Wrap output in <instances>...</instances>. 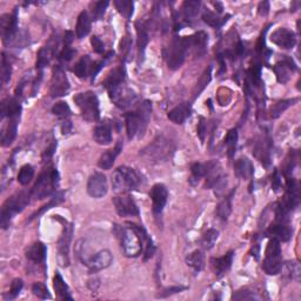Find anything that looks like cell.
<instances>
[{"label": "cell", "mask_w": 301, "mask_h": 301, "mask_svg": "<svg viewBox=\"0 0 301 301\" xmlns=\"http://www.w3.org/2000/svg\"><path fill=\"white\" fill-rule=\"evenodd\" d=\"M114 233L120 240L124 253L130 258H136L142 252L145 254L144 260L153 256L156 246L142 226L132 223H128L127 226L114 225Z\"/></svg>", "instance_id": "obj_1"}, {"label": "cell", "mask_w": 301, "mask_h": 301, "mask_svg": "<svg viewBox=\"0 0 301 301\" xmlns=\"http://www.w3.org/2000/svg\"><path fill=\"white\" fill-rule=\"evenodd\" d=\"M150 114H152V102L148 100H145L133 112L125 114L128 139L132 140L136 137L141 138L144 136L148 126Z\"/></svg>", "instance_id": "obj_2"}, {"label": "cell", "mask_w": 301, "mask_h": 301, "mask_svg": "<svg viewBox=\"0 0 301 301\" xmlns=\"http://www.w3.org/2000/svg\"><path fill=\"white\" fill-rule=\"evenodd\" d=\"M59 185V172L53 166L44 169L38 177L31 194L35 199H45L57 191Z\"/></svg>", "instance_id": "obj_3"}, {"label": "cell", "mask_w": 301, "mask_h": 301, "mask_svg": "<svg viewBox=\"0 0 301 301\" xmlns=\"http://www.w3.org/2000/svg\"><path fill=\"white\" fill-rule=\"evenodd\" d=\"M32 194L26 191L17 192L10 197L2 207V214H0V225L3 228H6L10 225L11 220L18 213H20L27 205L30 204V198Z\"/></svg>", "instance_id": "obj_4"}, {"label": "cell", "mask_w": 301, "mask_h": 301, "mask_svg": "<svg viewBox=\"0 0 301 301\" xmlns=\"http://www.w3.org/2000/svg\"><path fill=\"white\" fill-rule=\"evenodd\" d=\"M140 184V178L136 172V169L127 167V166H120L112 176L113 191L117 193H126L136 189Z\"/></svg>", "instance_id": "obj_5"}, {"label": "cell", "mask_w": 301, "mask_h": 301, "mask_svg": "<svg viewBox=\"0 0 301 301\" xmlns=\"http://www.w3.org/2000/svg\"><path fill=\"white\" fill-rule=\"evenodd\" d=\"M189 51L188 37H174L165 50V59L169 70L176 71L184 64L186 54Z\"/></svg>", "instance_id": "obj_6"}, {"label": "cell", "mask_w": 301, "mask_h": 301, "mask_svg": "<svg viewBox=\"0 0 301 301\" xmlns=\"http://www.w3.org/2000/svg\"><path fill=\"white\" fill-rule=\"evenodd\" d=\"M74 102L80 110L82 118L86 121L93 122L98 121L100 118V111H99V100L96 93L87 91V92L78 93L74 97Z\"/></svg>", "instance_id": "obj_7"}, {"label": "cell", "mask_w": 301, "mask_h": 301, "mask_svg": "<svg viewBox=\"0 0 301 301\" xmlns=\"http://www.w3.org/2000/svg\"><path fill=\"white\" fill-rule=\"evenodd\" d=\"M174 149L176 148H174L171 140L166 139L164 137H158L152 144L142 150V156L152 161L162 162L171 159Z\"/></svg>", "instance_id": "obj_8"}, {"label": "cell", "mask_w": 301, "mask_h": 301, "mask_svg": "<svg viewBox=\"0 0 301 301\" xmlns=\"http://www.w3.org/2000/svg\"><path fill=\"white\" fill-rule=\"evenodd\" d=\"M281 267H283V261H281L280 241L272 238L268 241L266 252H265L263 269L269 275H276L280 273Z\"/></svg>", "instance_id": "obj_9"}, {"label": "cell", "mask_w": 301, "mask_h": 301, "mask_svg": "<svg viewBox=\"0 0 301 301\" xmlns=\"http://www.w3.org/2000/svg\"><path fill=\"white\" fill-rule=\"evenodd\" d=\"M206 165V187L214 188L218 191H223L227 185V177L223 172V168L219 162L209 161Z\"/></svg>", "instance_id": "obj_10"}, {"label": "cell", "mask_w": 301, "mask_h": 301, "mask_svg": "<svg viewBox=\"0 0 301 301\" xmlns=\"http://www.w3.org/2000/svg\"><path fill=\"white\" fill-rule=\"evenodd\" d=\"M107 91L113 104L121 110L130 107L131 105H133V102L136 101L137 99V94L134 93V91L126 86L125 82L116 87H112V89H110Z\"/></svg>", "instance_id": "obj_11"}, {"label": "cell", "mask_w": 301, "mask_h": 301, "mask_svg": "<svg viewBox=\"0 0 301 301\" xmlns=\"http://www.w3.org/2000/svg\"><path fill=\"white\" fill-rule=\"evenodd\" d=\"M70 87H71L70 81L69 79H67L62 67L60 65L55 66L53 69L52 81H51V89H50L51 97L57 98V97L66 96V94L69 93Z\"/></svg>", "instance_id": "obj_12"}, {"label": "cell", "mask_w": 301, "mask_h": 301, "mask_svg": "<svg viewBox=\"0 0 301 301\" xmlns=\"http://www.w3.org/2000/svg\"><path fill=\"white\" fill-rule=\"evenodd\" d=\"M73 235V227L72 225L65 224L64 232L59 239L58 243V255L59 263L61 266H69L70 265V244L72 240Z\"/></svg>", "instance_id": "obj_13"}, {"label": "cell", "mask_w": 301, "mask_h": 301, "mask_svg": "<svg viewBox=\"0 0 301 301\" xmlns=\"http://www.w3.org/2000/svg\"><path fill=\"white\" fill-rule=\"evenodd\" d=\"M109 185L107 179L102 173L96 172L89 178L87 181V193L92 198H102L107 194Z\"/></svg>", "instance_id": "obj_14"}, {"label": "cell", "mask_w": 301, "mask_h": 301, "mask_svg": "<svg viewBox=\"0 0 301 301\" xmlns=\"http://www.w3.org/2000/svg\"><path fill=\"white\" fill-rule=\"evenodd\" d=\"M149 197L152 199V209L156 217L161 216L164 207L167 203L168 191L164 184H156L150 189Z\"/></svg>", "instance_id": "obj_15"}, {"label": "cell", "mask_w": 301, "mask_h": 301, "mask_svg": "<svg viewBox=\"0 0 301 301\" xmlns=\"http://www.w3.org/2000/svg\"><path fill=\"white\" fill-rule=\"evenodd\" d=\"M113 204L116 206L117 213L120 217H136L139 216V208L132 198L127 194H122L113 198Z\"/></svg>", "instance_id": "obj_16"}, {"label": "cell", "mask_w": 301, "mask_h": 301, "mask_svg": "<svg viewBox=\"0 0 301 301\" xmlns=\"http://www.w3.org/2000/svg\"><path fill=\"white\" fill-rule=\"evenodd\" d=\"M113 261L112 253L109 249H102V251L96 253L91 256L90 260L87 261L85 266L89 267L91 273H97L101 269L107 268Z\"/></svg>", "instance_id": "obj_17"}, {"label": "cell", "mask_w": 301, "mask_h": 301, "mask_svg": "<svg viewBox=\"0 0 301 301\" xmlns=\"http://www.w3.org/2000/svg\"><path fill=\"white\" fill-rule=\"evenodd\" d=\"M271 40L273 44H275L276 46L281 47V49L290 50L295 46L296 35L293 31L280 27V29L275 30L274 32L272 33Z\"/></svg>", "instance_id": "obj_18"}, {"label": "cell", "mask_w": 301, "mask_h": 301, "mask_svg": "<svg viewBox=\"0 0 301 301\" xmlns=\"http://www.w3.org/2000/svg\"><path fill=\"white\" fill-rule=\"evenodd\" d=\"M0 27H2V34L4 42H10L13 40L18 29L17 11L13 14H4L0 19Z\"/></svg>", "instance_id": "obj_19"}, {"label": "cell", "mask_w": 301, "mask_h": 301, "mask_svg": "<svg viewBox=\"0 0 301 301\" xmlns=\"http://www.w3.org/2000/svg\"><path fill=\"white\" fill-rule=\"evenodd\" d=\"M274 72L276 74V79L281 84H286L291 78V72H295L298 70L295 62L291 58H285L284 60L276 62L274 66Z\"/></svg>", "instance_id": "obj_20"}, {"label": "cell", "mask_w": 301, "mask_h": 301, "mask_svg": "<svg viewBox=\"0 0 301 301\" xmlns=\"http://www.w3.org/2000/svg\"><path fill=\"white\" fill-rule=\"evenodd\" d=\"M267 234L274 238V239H278L279 241H288L292 236V231L286 221L275 220V224H273L268 227Z\"/></svg>", "instance_id": "obj_21"}, {"label": "cell", "mask_w": 301, "mask_h": 301, "mask_svg": "<svg viewBox=\"0 0 301 301\" xmlns=\"http://www.w3.org/2000/svg\"><path fill=\"white\" fill-rule=\"evenodd\" d=\"M191 104L187 101L181 102L180 105H178L177 107L171 110L167 114L169 120L177 125H181L187 120V118L191 116Z\"/></svg>", "instance_id": "obj_22"}, {"label": "cell", "mask_w": 301, "mask_h": 301, "mask_svg": "<svg viewBox=\"0 0 301 301\" xmlns=\"http://www.w3.org/2000/svg\"><path fill=\"white\" fill-rule=\"evenodd\" d=\"M93 138L99 145H110L112 142V126L110 122L105 121L97 125L93 132Z\"/></svg>", "instance_id": "obj_23"}, {"label": "cell", "mask_w": 301, "mask_h": 301, "mask_svg": "<svg viewBox=\"0 0 301 301\" xmlns=\"http://www.w3.org/2000/svg\"><path fill=\"white\" fill-rule=\"evenodd\" d=\"M47 248L40 241L34 243L32 246L26 251V258L34 264H44L46 260Z\"/></svg>", "instance_id": "obj_24"}, {"label": "cell", "mask_w": 301, "mask_h": 301, "mask_svg": "<svg viewBox=\"0 0 301 301\" xmlns=\"http://www.w3.org/2000/svg\"><path fill=\"white\" fill-rule=\"evenodd\" d=\"M207 41H208V35L206 34L204 31H200V32L188 37L189 50H193L194 53H196L197 55L204 54L206 51Z\"/></svg>", "instance_id": "obj_25"}, {"label": "cell", "mask_w": 301, "mask_h": 301, "mask_svg": "<svg viewBox=\"0 0 301 301\" xmlns=\"http://www.w3.org/2000/svg\"><path fill=\"white\" fill-rule=\"evenodd\" d=\"M122 149V144L121 141H119L118 144L116 145V147H114L113 149H109L106 150V152L102 154V156L100 157V159H99L98 161V166L100 167L101 169H110L111 167H112L114 161H116L117 157L120 154Z\"/></svg>", "instance_id": "obj_26"}, {"label": "cell", "mask_w": 301, "mask_h": 301, "mask_svg": "<svg viewBox=\"0 0 301 301\" xmlns=\"http://www.w3.org/2000/svg\"><path fill=\"white\" fill-rule=\"evenodd\" d=\"M234 173L240 179H252L253 174H254V167H253L251 160H248L247 158H241V159L236 160L234 164Z\"/></svg>", "instance_id": "obj_27"}, {"label": "cell", "mask_w": 301, "mask_h": 301, "mask_svg": "<svg viewBox=\"0 0 301 301\" xmlns=\"http://www.w3.org/2000/svg\"><path fill=\"white\" fill-rule=\"evenodd\" d=\"M233 261V252L226 253L224 256L221 258H213L211 260L212 266L214 268V272L218 276H223L226 272L228 271L232 266Z\"/></svg>", "instance_id": "obj_28"}, {"label": "cell", "mask_w": 301, "mask_h": 301, "mask_svg": "<svg viewBox=\"0 0 301 301\" xmlns=\"http://www.w3.org/2000/svg\"><path fill=\"white\" fill-rule=\"evenodd\" d=\"M22 105L15 98L6 99L2 104V118L20 117Z\"/></svg>", "instance_id": "obj_29"}, {"label": "cell", "mask_w": 301, "mask_h": 301, "mask_svg": "<svg viewBox=\"0 0 301 301\" xmlns=\"http://www.w3.org/2000/svg\"><path fill=\"white\" fill-rule=\"evenodd\" d=\"M19 119H20V117L9 118V124H7V127L2 137L3 146H10L14 141L15 137H17Z\"/></svg>", "instance_id": "obj_30"}, {"label": "cell", "mask_w": 301, "mask_h": 301, "mask_svg": "<svg viewBox=\"0 0 301 301\" xmlns=\"http://www.w3.org/2000/svg\"><path fill=\"white\" fill-rule=\"evenodd\" d=\"M125 69L122 66H119L117 69H114L112 72H111L107 78L105 79V81L102 82V85H104L106 89L110 90L112 89V87H116L118 85H121L125 82Z\"/></svg>", "instance_id": "obj_31"}, {"label": "cell", "mask_w": 301, "mask_h": 301, "mask_svg": "<svg viewBox=\"0 0 301 301\" xmlns=\"http://www.w3.org/2000/svg\"><path fill=\"white\" fill-rule=\"evenodd\" d=\"M90 31H91L90 15L86 11H82L81 13L79 14L77 25H75V35H77L78 39H82L90 33Z\"/></svg>", "instance_id": "obj_32"}, {"label": "cell", "mask_w": 301, "mask_h": 301, "mask_svg": "<svg viewBox=\"0 0 301 301\" xmlns=\"http://www.w3.org/2000/svg\"><path fill=\"white\" fill-rule=\"evenodd\" d=\"M53 286L54 291L57 293V296L60 300H73V296L71 295L70 288L67 286L66 283L62 279V276L57 273L53 278Z\"/></svg>", "instance_id": "obj_33"}, {"label": "cell", "mask_w": 301, "mask_h": 301, "mask_svg": "<svg viewBox=\"0 0 301 301\" xmlns=\"http://www.w3.org/2000/svg\"><path fill=\"white\" fill-rule=\"evenodd\" d=\"M136 29H137V33H138V50H139V58L141 59L144 57L146 46L149 41V37L147 33V29H146L144 24H141L140 22L136 23Z\"/></svg>", "instance_id": "obj_34"}, {"label": "cell", "mask_w": 301, "mask_h": 301, "mask_svg": "<svg viewBox=\"0 0 301 301\" xmlns=\"http://www.w3.org/2000/svg\"><path fill=\"white\" fill-rule=\"evenodd\" d=\"M186 264H187L196 273L203 271V268L205 266V256L203 254V252L198 249V251H194L191 254H188L187 258H186Z\"/></svg>", "instance_id": "obj_35"}, {"label": "cell", "mask_w": 301, "mask_h": 301, "mask_svg": "<svg viewBox=\"0 0 301 301\" xmlns=\"http://www.w3.org/2000/svg\"><path fill=\"white\" fill-rule=\"evenodd\" d=\"M200 5V2H185L183 4V7H181V12H183L185 20L193 22L197 18V15L199 14Z\"/></svg>", "instance_id": "obj_36"}, {"label": "cell", "mask_w": 301, "mask_h": 301, "mask_svg": "<svg viewBox=\"0 0 301 301\" xmlns=\"http://www.w3.org/2000/svg\"><path fill=\"white\" fill-rule=\"evenodd\" d=\"M93 62L91 61V58L89 55H84L80 58L77 64L73 67V72L78 78H85L91 72V67H92Z\"/></svg>", "instance_id": "obj_37"}, {"label": "cell", "mask_w": 301, "mask_h": 301, "mask_svg": "<svg viewBox=\"0 0 301 301\" xmlns=\"http://www.w3.org/2000/svg\"><path fill=\"white\" fill-rule=\"evenodd\" d=\"M54 49L50 45L44 46L42 49L38 52V59H37V69L42 70L44 67H46L50 64L51 59L53 58Z\"/></svg>", "instance_id": "obj_38"}, {"label": "cell", "mask_w": 301, "mask_h": 301, "mask_svg": "<svg viewBox=\"0 0 301 301\" xmlns=\"http://www.w3.org/2000/svg\"><path fill=\"white\" fill-rule=\"evenodd\" d=\"M233 193H234V191H232V193L229 194L228 197H226L224 200H221L220 204L218 205V207H217L218 217H219L220 219L224 220V221H226V220L228 219V217H229V214H231V212H232V204H231V201H232Z\"/></svg>", "instance_id": "obj_39"}, {"label": "cell", "mask_w": 301, "mask_h": 301, "mask_svg": "<svg viewBox=\"0 0 301 301\" xmlns=\"http://www.w3.org/2000/svg\"><path fill=\"white\" fill-rule=\"evenodd\" d=\"M280 272H285V274H286V276L288 279L295 280V281L300 280L301 269H300V265H299L298 261L286 263V264H285V266L283 265V267H281Z\"/></svg>", "instance_id": "obj_40"}, {"label": "cell", "mask_w": 301, "mask_h": 301, "mask_svg": "<svg viewBox=\"0 0 301 301\" xmlns=\"http://www.w3.org/2000/svg\"><path fill=\"white\" fill-rule=\"evenodd\" d=\"M225 145L227 146V153L229 158H233L236 150L238 145V131L235 128H232L228 131V133L225 137Z\"/></svg>", "instance_id": "obj_41"}, {"label": "cell", "mask_w": 301, "mask_h": 301, "mask_svg": "<svg viewBox=\"0 0 301 301\" xmlns=\"http://www.w3.org/2000/svg\"><path fill=\"white\" fill-rule=\"evenodd\" d=\"M33 177H34L33 166L30 164L24 165L18 173V183L23 186H26L32 181Z\"/></svg>", "instance_id": "obj_42"}, {"label": "cell", "mask_w": 301, "mask_h": 301, "mask_svg": "<svg viewBox=\"0 0 301 301\" xmlns=\"http://www.w3.org/2000/svg\"><path fill=\"white\" fill-rule=\"evenodd\" d=\"M64 197H65V193H64V192H57V193H55L54 196H53L52 199L50 200V203H49V204H46L45 206H44L42 208L39 209L38 212H35L34 214L32 216V218H31V220L34 219V218H37L38 216H41L42 213H45L46 211H49V209H51L52 207H54V206H55V207H57V206H58L59 204H61L62 201H64Z\"/></svg>", "instance_id": "obj_43"}, {"label": "cell", "mask_w": 301, "mask_h": 301, "mask_svg": "<svg viewBox=\"0 0 301 301\" xmlns=\"http://www.w3.org/2000/svg\"><path fill=\"white\" fill-rule=\"evenodd\" d=\"M206 174V165L201 162H196L191 167V178H189V183L192 185L199 184L201 178H204Z\"/></svg>", "instance_id": "obj_44"}, {"label": "cell", "mask_w": 301, "mask_h": 301, "mask_svg": "<svg viewBox=\"0 0 301 301\" xmlns=\"http://www.w3.org/2000/svg\"><path fill=\"white\" fill-rule=\"evenodd\" d=\"M114 6L117 7L119 13L124 15L125 18L130 19L132 17L134 9L133 2H131V0H116V2H114Z\"/></svg>", "instance_id": "obj_45"}, {"label": "cell", "mask_w": 301, "mask_h": 301, "mask_svg": "<svg viewBox=\"0 0 301 301\" xmlns=\"http://www.w3.org/2000/svg\"><path fill=\"white\" fill-rule=\"evenodd\" d=\"M296 100H298V99H288V100H283V101L276 102V104L274 106H272L271 109V117L273 119L279 118L281 114L290 107V106L294 104Z\"/></svg>", "instance_id": "obj_46"}, {"label": "cell", "mask_w": 301, "mask_h": 301, "mask_svg": "<svg viewBox=\"0 0 301 301\" xmlns=\"http://www.w3.org/2000/svg\"><path fill=\"white\" fill-rule=\"evenodd\" d=\"M203 20L207 24V25L214 27V29H219L224 25V24L227 22V19L224 18L221 19L219 15H217L216 13H213L211 11H206L203 14Z\"/></svg>", "instance_id": "obj_47"}, {"label": "cell", "mask_w": 301, "mask_h": 301, "mask_svg": "<svg viewBox=\"0 0 301 301\" xmlns=\"http://www.w3.org/2000/svg\"><path fill=\"white\" fill-rule=\"evenodd\" d=\"M218 238H219V232L214 228H209L208 231L204 234L203 239H201V246H203L205 249H211L213 246H214Z\"/></svg>", "instance_id": "obj_48"}, {"label": "cell", "mask_w": 301, "mask_h": 301, "mask_svg": "<svg viewBox=\"0 0 301 301\" xmlns=\"http://www.w3.org/2000/svg\"><path fill=\"white\" fill-rule=\"evenodd\" d=\"M52 113L54 114V116L62 118V119H69L71 117V114H72L70 106L67 105V102L65 101L57 102V104L52 107Z\"/></svg>", "instance_id": "obj_49"}, {"label": "cell", "mask_w": 301, "mask_h": 301, "mask_svg": "<svg viewBox=\"0 0 301 301\" xmlns=\"http://www.w3.org/2000/svg\"><path fill=\"white\" fill-rule=\"evenodd\" d=\"M261 66L260 64H255L252 66V69L248 71V81H251L253 86H259L261 81Z\"/></svg>", "instance_id": "obj_50"}, {"label": "cell", "mask_w": 301, "mask_h": 301, "mask_svg": "<svg viewBox=\"0 0 301 301\" xmlns=\"http://www.w3.org/2000/svg\"><path fill=\"white\" fill-rule=\"evenodd\" d=\"M23 286H24V283L22 279H14L13 283L11 285V288H10V292L7 293V295H5V299L6 300H12V299H15L17 296L19 295V293L23 290Z\"/></svg>", "instance_id": "obj_51"}, {"label": "cell", "mask_w": 301, "mask_h": 301, "mask_svg": "<svg viewBox=\"0 0 301 301\" xmlns=\"http://www.w3.org/2000/svg\"><path fill=\"white\" fill-rule=\"evenodd\" d=\"M32 292L35 296H38V298L40 299H51L49 290H47V287L41 283H35L32 286Z\"/></svg>", "instance_id": "obj_52"}, {"label": "cell", "mask_w": 301, "mask_h": 301, "mask_svg": "<svg viewBox=\"0 0 301 301\" xmlns=\"http://www.w3.org/2000/svg\"><path fill=\"white\" fill-rule=\"evenodd\" d=\"M109 2H98L94 4L93 7V18L94 20H100V19L104 18L106 9L109 6Z\"/></svg>", "instance_id": "obj_53"}, {"label": "cell", "mask_w": 301, "mask_h": 301, "mask_svg": "<svg viewBox=\"0 0 301 301\" xmlns=\"http://www.w3.org/2000/svg\"><path fill=\"white\" fill-rule=\"evenodd\" d=\"M11 73H12V69H11L10 60H7L6 55L5 53H4L3 60H2V78H3L4 84H6V82L10 81Z\"/></svg>", "instance_id": "obj_54"}, {"label": "cell", "mask_w": 301, "mask_h": 301, "mask_svg": "<svg viewBox=\"0 0 301 301\" xmlns=\"http://www.w3.org/2000/svg\"><path fill=\"white\" fill-rule=\"evenodd\" d=\"M233 299L235 300H258L260 299L259 295H256L254 292L247 290V288H245V290H240L238 291L234 295H233Z\"/></svg>", "instance_id": "obj_55"}, {"label": "cell", "mask_w": 301, "mask_h": 301, "mask_svg": "<svg viewBox=\"0 0 301 301\" xmlns=\"http://www.w3.org/2000/svg\"><path fill=\"white\" fill-rule=\"evenodd\" d=\"M91 44H92V47H93V51L98 54H102L105 52V45L104 42L100 40V38H98L97 35H93L92 38H91Z\"/></svg>", "instance_id": "obj_56"}, {"label": "cell", "mask_w": 301, "mask_h": 301, "mask_svg": "<svg viewBox=\"0 0 301 301\" xmlns=\"http://www.w3.org/2000/svg\"><path fill=\"white\" fill-rule=\"evenodd\" d=\"M185 290H187V287H183V286H173V287H169V288H166V290L160 293L159 298H166V296L168 295H172V294H177V293H180Z\"/></svg>", "instance_id": "obj_57"}, {"label": "cell", "mask_w": 301, "mask_h": 301, "mask_svg": "<svg viewBox=\"0 0 301 301\" xmlns=\"http://www.w3.org/2000/svg\"><path fill=\"white\" fill-rule=\"evenodd\" d=\"M74 54H75V52H74V50L72 49V47L65 46L64 50H62L61 53H60V60L69 62L70 60H72V58L74 57Z\"/></svg>", "instance_id": "obj_58"}, {"label": "cell", "mask_w": 301, "mask_h": 301, "mask_svg": "<svg viewBox=\"0 0 301 301\" xmlns=\"http://www.w3.org/2000/svg\"><path fill=\"white\" fill-rule=\"evenodd\" d=\"M206 133H207V126H206V121L204 118H200V122L198 125V136H199L201 142L205 141Z\"/></svg>", "instance_id": "obj_59"}, {"label": "cell", "mask_w": 301, "mask_h": 301, "mask_svg": "<svg viewBox=\"0 0 301 301\" xmlns=\"http://www.w3.org/2000/svg\"><path fill=\"white\" fill-rule=\"evenodd\" d=\"M55 148H57V144H55V142H53L52 145L50 146L49 148H46V150L45 152L42 153V161L44 162H46V161H49L51 158H52V156L54 154V150H55Z\"/></svg>", "instance_id": "obj_60"}, {"label": "cell", "mask_w": 301, "mask_h": 301, "mask_svg": "<svg viewBox=\"0 0 301 301\" xmlns=\"http://www.w3.org/2000/svg\"><path fill=\"white\" fill-rule=\"evenodd\" d=\"M72 128L73 125L69 119H65V120L61 122V133L64 134V136H69V134L72 132Z\"/></svg>", "instance_id": "obj_61"}, {"label": "cell", "mask_w": 301, "mask_h": 301, "mask_svg": "<svg viewBox=\"0 0 301 301\" xmlns=\"http://www.w3.org/2000/svg\"><path fill=\"white\" fill-rule=\"evenodd\" d=\"M272 187L273 189H274V192H279V189L281 188V179H280V174L278 171H274V174H273Z\"/></svg>", "instance_id": "obj_62"}, {"label": "cell", "mask_w": 301, "mask_h": 301, "mask_svg": "<svg viewBox=\"0 0 301 301\" xmlns=\"http://www.w3.org/2000/svg\"><path fill=\"white\" fill-rule=\"evenodd\" d=\"M258 12L261 17H266L269 12V3L268 2H261L258 6Z\"/></svg>", "instance_id": "obj_63"}, {"label": "cell", "mask_w": 301, "mask_h": 301, "mask_svg": "<svg viewBox=\"0 0 301 301\" xmlns=\"http://www.w3.org/2000/svg\"><path fill=\"white\" fill-rule=\"evenodd\" d=\"M72 41H73V33L70 32V31H67V32L65 33V46H70Z\"/></svg>", "instance_id": "obj_64"}]
</instances>
